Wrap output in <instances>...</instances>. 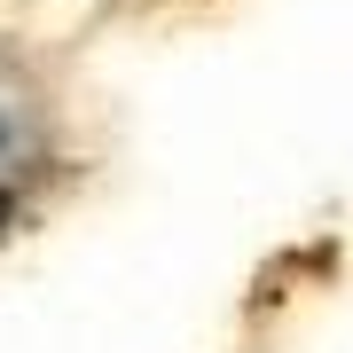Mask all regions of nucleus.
<instances>
[{"label": "nucleus", "mask_w": 353, "mask_h": 353, "mask_svg": "<svg viewBox=\"0 0 353 353\" xmlns=\"http://www.w3.org/2000/svg\"><path fill=\"white\" fill-rule=\"evenodd\" d=\"M55 173V110L39 94V79L0 55V236L32 212V196Z\"/></svg>", "instance_id": "nucleus-1"}]
</instances>
